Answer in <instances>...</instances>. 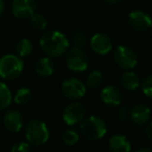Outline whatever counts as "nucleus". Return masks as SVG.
<instances>
[{"mask_svg":"<svg viewBox=\"0 0 152 152\" xmlns=\"http://www.w3.org/2000/svg\"><path fill=\"white\" fill-rule=\"evenodd\" d=\"M142 90L143 93L147 96L148 98L152 97V76L148 75L142 83Z\"/></svg>","mask_w":152,"mask_h":152,"instance_id":"b1692460","label":"nucleus"},{"mask_svg":"<svg viewBox=\"0 0 152 152\" xmlns=\"http://www.w3.org/2000/svg\"><path fill=\"white\" fill-rule=\"evenodd\" d=\"M34 71H36L37 75L40 77H48L53 74L54 64L49 57H43L36 63Z\"/></svg>","mask_w":152,"mask_h":152,"instance_id":"dca6fc26","label":"nucleus"},{"mask_svg":"<svg viewBox=\"0 0 152 152\" xmlns=\"http://www.w3.org/2000/svg\"><path fill=\"white\" fill-rule=\"evenodd\" d=\"M125 110H126L125 107H122V108H120V110L118 112V118L120 121H124L125 119L127 118V116H128V114H126Z\"/></svg>","mask_w":152,"mask_h":152,"instance_id":"bb28decb","label":"nucleus"},{"mask_svg":"<svg viewBox=\"0 0 152 152\" xmlns=\"http://www.w3.org/2000/svg\"><path fill=\"white\" fill-rule=\"evenodd\" d=\"M67 66L71 71L74 72H83L88 69L89 66V57L87 53L80 48H73L67 54L66 58Z\"/></svg>","mask_w":152,"mask_h":152,"instance_id":"423d86ee","label":"nucleus"},{"mask_svg":"<svg viewBox=\"0 0 152 152\" xmlns=\"http://www.w3.org/2000/svg\"><path fill=\"white\" fill-rule=\"evenodd\" d=\"M130 119L137 125H144L149 121L151 113L150 108L144 104H137L131 108L130 113Z\"/></svg>","mask_w":152,"mask_h":152,"instance_id":"4468645a","label":"nucleus"},{"mask_svg":"<svg viewBox=\"0 0 152 152\" xmlns=\"http://www.w3.org/2000/svg\"><path fill=\"white\" fill-rule=\"evenodd\" d=\"M121 85L128 91H135L140 87L139 76L131 71H126L121 77Z\"/></svg>","mask_w":152,"mask_h":152,"instance_id":"f3484780","label":"nucleus"},{"mask_svg":"<svg viewBox=\"0 0 152 152\" xmlns=\"http://www.w3.org/2000/svg\"><path fill=\"white\" fill-rule=\"evenodd\" d=\"M79 140L78 133L73 129H68L63 135V141L67 146H74Z\"/></svg>","mask_w":152,"mask_h":152,"instance_id":"4be33fe9","label":"nucleus"},{"mask_svg":"<svg viewBox=\"0 0 152 152\" xmlns=\"http://www.w3.org/2000/svg\"><path fill=\"white\" fill-rule=\"evenodd\" d=\"M23 61L14 54H7L0 58V77L13 80L19 77L23 71Z\"/></svg>","mask_w":152,"mask_h":152,"instance_id":"7ed1b4c3","label":"nucleus"},{"mask_svg":"<svg viewBox=\"0 0 152 152\" xmlns=\"http://www.w3.org/2000/svg\"><path fill=\"white\" fill-rule=\"evenodd\" d=\"M80 131L83 137L89 141H98L105 135L107 127L103 119L92 116L81 123Z\"/></svg>","mask_w":152,"mask_h":152,"instance_id":"f03ea898","label":"nucleus"},{"mask_svg":"<svg viewBox=\"0 0 152 152\" xmlns=\"http://www.w3.org/2000/svg\"><path fill=\"white\" fill-rule=\"evenodd\" d=\"M105 3H108V4H116V3H119L121 0H102Z\"/></svg>","mask_w":152,"mask_h":152,"instance_id":"c756f323","label":"nucleus"},{"mask_svg":"<svg viewBox=\"0 0 152 152\" xmlns=\"http://www.w3.org/2000/svg\"><path fill=\"white\" fill-rule=\"evenodd\" d=\"M30 23L37 29H44L47 26V20L41 14H32L30 16Z\"/></svg>","mask_w":152,"mask_h":152,"instance_id":"5701e85b","label":"nucleus"},{"mask_svg":"<svg viewBox=\"0 0 152 152\" xmlns=\"http://www.w3.org/2000/svg\"><path fill=\"white\" fill-rule=\"evenodd\" d=\"M129 25L139 31H147L151 27V19L149 15L144 13L143 11H133L128 16Z\"/></svg>","mask_w":152,"mask_h":152,"instance_id":"9d476101","label":"nucleus"},{"mask_svg":"<svg viewBox=\"0 0 152 152\" xmlns=\"http://www.w3.org/2000/svg\"><path fill=\"white\" fill-rule=\"evenodd\" d=\"M100 99L104 104L108 107H116L121 103L122 95H121L119 89L114 86H107L101 91Z\"/></svg>","mask_w":152,"mask_h":152,"instance_id":"ddd939ff","label":"nucleus"},{"mask_svg":"<svg viewBox=\"0 0 152 152\" xmlns=\"http://www.w3.org/2000/svg\"><path fill=\"white\" fill-rule=\"evenodd\" d=\"M86 110L80 103L78 102H73L69 105L66 106L63 112V120L67 125H75L77 123L81 122L85 118Z\"/></svg>","mask_w":152,"mask_h":152,"instance_id":"6e6552de","label":"nucleus"},{"mask_svg":"<svg viewBox=\"0 0 152 152\" xmlns=\"http://www.w3.org/2000/svg\"><path fill=\"white\" fill-rule=\"evenodd\" d=\"M31 150L29 144L24 143V142H20V143H16L13 147L11 148L12 152H28Z\"/></svg>","mask_w":152,"mask_h":152,"instance_id":"a878e982","label":"nucleus"},{"mask_svg":"<svg viewBox=\"0 0 152 152\" xmlns=\"http://www.w3.org/2000/svg\"><path fill=\"white\" fill-rule=\"evenodd\" d=\"M146 134H147L148 139L152 140V124H151V123L148 125L147 129H146Z\"/></svg>","mask_w":152,"mask_h":152,"instance_id":"cd10ccee","label":"nucleus"},{"mask_svg":"<svg viewBox=\"0 0 152 152\" xmlns=\"http://www.w3.org/2000/svg\"><path fill=\"white\" fill-rule=\"evenodd\" d=\"M91 48L94 52L100 55H105L112 50V40L104 34H96L91 39Z\"/></svg>","mask_w":152,"mask_h":152,"instance_id":"9b49d317","label":"nucleus"},{"mask_svg":"<svg viewBox=\"0 0 152 152\" xmlns=\"http://www.w3.org/2000/svg\"><path fill=\"white\" fill-rule=\"evenodd\" d=\"M86 40H87V39H86L85 34L81 31H77L73 37V43H74V45H75V47H77V48L83 47L86 43Z\"/></svg>","mask_w":152,"mask_h":152,"instance_id":"393cba45","label":"nucleus"},{"mask_svg":"<svg viewBox=\"0 0 152 152\" xmlns=\"http://www.w3.org/2000/svg\"><path fill=\"white\" fill-rule=\"evenodd\" d=\"M31 99V91L27 88H21L15 95V102L19 105L27 104Z\"/></svg>","mask_w":152,"mask_h":152,"instance_id":"412c9836","label":"nucleus"},{"mask_svg":"<svg viewBox=\"0 0 152 152\" xmlns=\"http://www.w3.org/2000/svg\"><path fill=\"white\" fill-rule=\"evenodd\" d=\"M3 125L11 132H18L23 127V117L16 110H10L3 116Z\"/></svg>","mask_w":152,"mask_h":152,"instance_id":"f8f14e48","label":"nucleus"},{"mask_svg":"<svg viewBox=\"0 0 152 152\" xmlns=\"http://www.w3.org/2000/svg\"><path fill=\"white\" fill-rule=\"evenodd\" d=\"M4 10H5V2H4V0H0V16H1L3 14Z\"/></svg>","mask_w":152,"mask_h":152,"instance_id":"c85d7f7f","label":"nucleus"},{"mask_svg":"<svg viewBox=\"0 0 152 152\" xmlns=\"http://www.w3.org/2000/svg\"><path fill=\"white\" fill-rule=\"evenodd\" d=\"M37 4L34 0H14L12 3V11L17 18H29L34 13Z\"/></svg>","mask_w":152,"mask_h":152,"instance_id":"1a4fd4ad","label":"nucleus"},{"mask_svg":"<svg viewBox=\"0 0 152 152\" xmlns=\"http://www.w3.org/2000/svg\"><path fill=\"white\" fill-rule=\"evenodd\" d=\"M32 50H34V45L27 39H22L21 41H19L16 46V51L19 54V56L21 57H26L29 56L31 54Z\"/></svg>","mask_w":152,"mask_h":152,"instance_id":"6ab92c4d","label":"nucleus"},{"mask_svg":"<svg viewBox=\"0 0 152 152\" xmlns=\"http://www.w3.org/2000/svg\"><path fill=\"white\" fill-rule=\"evenodd\" d=\"M61 93L69 99H80L86 94V86L76 78H68L61 86Z\"/></svg>","mask_w":152,"mask_h":152,"instance_id":"0eeeda50","label":"nucleus"},{"mask_svg":"<svg viewBox=\"0 0 152 152\" xmlns=\"http://www.w3.org/2000/svg\"><path fill=\"white\" fill-rule=\"evenodd\" d=\"M12 102V93L7 85L0 83V112L7 110Z\"/></svg>","mask_w":152,"mask_h":152,"instance_id":"a211bd4d","label":"nucleus"},{"mask_svg":"<svg viewBox=\"0 0 152 152\" xmlns=\"http://www.w3.org/2000/svg\"><path fill=\"white\" fill-rule=\"evenodd\" d=\"M110 149L113 152H129L131 145L129 140L123 134H115L110 139Z\"/></svg>","mask_w":152,"mask_h":152,"instance_id":"2eb2a0df","label":"nucleus"},{"mask_svg":"<svg viewBox=\"0 0 152 152\" xmlns=\"http://www.w3.org/2000/svg\"><path fill=\"white\" fill-rule=\"evenodd\" d=\"M40 46L43 52L49 57H58L67 52L69 48V41L61 32L49 30L41 37Z\"/></svg>","mask_w":152,"mask_h":152,"instance_id":"f257e3e1","label":"nucleus"},{"mask_svg":"<svg viewBox=\"0 0 152 152\" xmlns=\"http://www.w3.org/2000/svg\"><path fill=\"white\" fill-rule=\"evenodd\" d=\"M137 152H151V149L149 148H140L137 150Z\"/></svg>","mask_w":152,"mask_h":152,"instance_id":"7c9ffc66","label":"nucleus"},{"mask_svg":"<svg viewBox=\"0 0 152 152\" xmlns=\"http://www.w3.org/2000/svg\"><path fill=\"white\" fill-rule=\"evenodd\" d=\"M114 59L116 64L123 70H130L137 64V53L126 46H118L114 52Z\"/></svg>","mask_w":152,"mask_h":152,"instance_id":"39448f33","label":"nucleus"},{"mask_svg":"<svg viewBox=\"0 0 152 152\" xmlns=\"http://www.w3.org/2000/svg\"><path fill=\"white\" fill-rule=\"evenodd\" d=\"M103 81V75L99 70H94L90 73L87 79V86L90 89H97Z\"/></svg>","mask_w":152,"mask_h":152,"instance_id":"aec40b11","label":"nucleus"},{"mask_svg":"<svg viewBox=\"0 0 152 152\" xmlns=\"http://www.w3.org/2000/svg\"><path fill=\"white\" fill-rule=\"evenodd\" d=\"M26 139L30 145L41 146L47 143L49 130L46 124L38 119L30 120L26 126Z\"/></svg>","mask_w":152,"mask_h":152,"instance_id":"20e7f679","label":"nucleus"}]
</instances>
